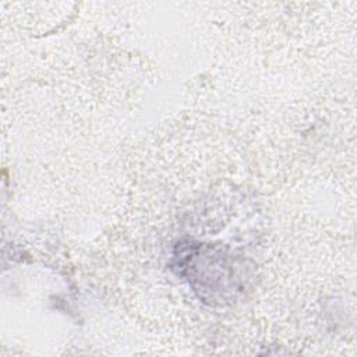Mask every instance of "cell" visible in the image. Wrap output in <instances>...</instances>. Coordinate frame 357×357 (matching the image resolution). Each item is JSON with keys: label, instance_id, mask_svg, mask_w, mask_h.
<instances>
[{"label": "cell", "instance_id": "cell-1", "mask_svg": "<svg viewBox=\"0 0 357 357\" xmlns=\"http://www.w3.org/2000/svg\"><path fill=\"white\" fill-rule=\"evenodd\" d=\"M174 266L177 275L184 276L206 303L225 304L241 291V278L234 259L219 248L190 241L177 244Z\"/></svg>", "mask_w": 357, "mask_h": 357}]
</instances>
